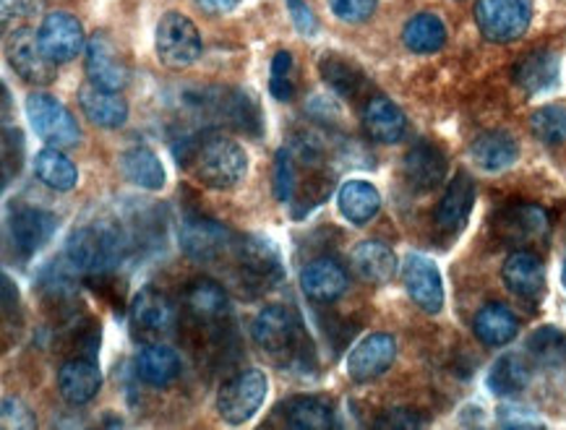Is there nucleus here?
Segmentation results:
<instances>
[{
	"mask_svg": "<svg viewBox=\"0 0 566 430\" xmlns=\"http://www.w3.org/2000/svg\"><path fill=\"white\" fill-rule=\"evenodd\" d=\"M6 57H9L11 69L29 84L45 86L55 78V63L45 55L40 34H34V29H13L6 38Z\"/></svg>",
	"mask_w": 566,
	"mask_h": 430,
	"instance_id": "obj_9",
	"label": "nucleus"
},
{
	"mask_svg": "<svg viewBox=\"0 0 566 430\" xmlns=\"http://www.w3.org/2000/svg\"><path fill=\"white\" fill-rule=\"evenodd\" d=\"M238 238L228 224L209 220V217H188L180 224V248L188 259L199 264H217V261L235 256Z\"/></svg>",
	"mask_w": 566,
	"mask_h": 430,
	"instance_id": "obj_5",
	"label": "nucleus"
},
{
	"mask_svg": "<svg viewBox=\"0 0 566 430\" xmlns=\"http://www.w3.org/2000/svg\"><path fill=\"white\" fill-rule=\"evenodd\" d=\"M402 42L410 53L431 55L439 53L447 42V27L437 13H418L402 29Z\"/></svg>",
	"mask_w": 566,
	"mask_h": 430,
	"instance_id": "obj_34",
	"label": "nucleus"
},
{
	"mask_svg": "<svg viewBox=\"0 0 566 430\" xmlns=\"http://www.w3.org/2000/svg\"><path fill=\"white\" fill-rule=\"evenodd\" d=\"M318 71H322L324 82L345 99L358 97L363 86H366V76H363V71L345 55L324 53L322 61H318Z\"/></svg>",
	"mask_w": 566,
	"mask_h": 430,
	"instance_id": "obj_35",
	"label": "nucleus"
},
{
	"mask_svg": "<svg viewBox=\"0 0 566 430\" xmlns=\"http://www.w3.org/2000/svg\"><path fill=\"white\" fill-rule=\"evenodd\" d=\"M339 214L353 224H368L379 214L381 196L368 180H347L337 193Z\"/></svg>",
	"mask_w": 566,
	"mask_h": 430,
	"instance_id": "obj_31",
	"label": "nucleus"
},
{
	"mask_svg": "<svg viewBox=\"0 0 566 430\" xmlns=\"http://www.w3.org/2000/svg\"><path fill=\"white\" fill-rule=\"evenodd\" d=\"M214 105V113H220L230 126L249 136H259L264 130V115L253 94L230 90V92H217V99H209Z\"/></svg>",
	"mask_w": 566,
	"mask_h": 430,
	"instance_id": "obj_27",
	"label": "nucleus"
},
{
	"mask_svg": "<svg viewBox=\"0 0 566 430\" xmlns=\"http://www.w3.org/2000/svg\"><path fill=\"white\" fill-rule=\"evenodd\" d=\"M55 228H57V217L50 214L45 209H32V207L17 209L11 214V224H9L13 251H17L21 259L34 256V253H38L40 248L53 238Z\"/></svg>",
	"mask_w": 566,
	"mask_h": 430,
	"instance_id": "obj_15",
	"label": "nucleus"
},
{
	"mask_svg": "<svg viewBox=\"0 0 566 430\" xmlns=\"http://www.w3.org/2000/svg\"><path fill=\"white\" fill-rule=\"evenodd\" d=\"M499 422L504 428H543V422L535 418L525 407H502L499 410Z\"/></svg>",
	"mask_w": 566,
	"mask_h": 430,
	"instance_id": "obj_48",
	"label": "nucleus"
},
{
	"mask_svg": "<svg viewBox=\"0 0 566 430\" xmlns=\"http://www.w3.org/2000/svg\"><path fill=\"white\" fill-rule=\"evenodd\" d=\"M475 203V183L468 172H457L449 183L447 193L441 196L439 209H437V224L439 230L460 232L470 220V211Z\"/></svg>",
	"mask_w": 566,
	"mask_h": 430,
	"instance_id": "obj_24",
	"label": "nucleus"
},
{
	"mask_svg": "<svg viewBox=\"0 0 566 430\" xmlns=\"http://www.w3.org/2000/svg\"><path fill=\"white\" fill-rule=\"evenodd\" d=\"M21 159H24V138L17 128L3 130V183H9L13 175L21 170Z\"/></svg>",
	"mask_w": 566,
	"mask_h": 430,
	"instance_id": "obj_43",
	"label": "nucleus"
},
{
	"mask_svg": "<svg viewBox=\"0 0 566 430\" xmlns=\"http://www.w3.org/2000/svg\"><path fill=\"white\" fill-rule=\"evenodd\" d=\"M186 311L199 326H220L230 318L232 305L222 284L214 280H196L186 287Z\"/></svg>",
	"mask_w": 566,
	"mask_h": 430,
	"instance_id": "obj_17",
	"label": "nucleus"
},
{
	"mask_svg": "<svg viewBox=\"0 0 566 430\" xmlns=\"http://www.w3.org/2000/svg\"><path fill=\"white\" fill-rule=\"evenodd\" d=\"M353 269L360 280L371 284H387L397 274L395 251L381 240H366L353 251Z\"/></svg>",
	"mask_w": 566,
	"mask_h": 430,
	"instance_id": "obj_29",
	"label": "nucleus"
},
{
	"mask_svg": "<svg viewBox=\"0 0 566 430\" xmlns=\"http://www.w3.org/2000/svg\"><path fill=\"white\" fill-rule=\"evenodd\" d=\"M558 76H562V57L554 50H533V53L522 55L512 71L514 84L527 94H543L554 90Z\"/></svg>",
	"mask_w": 566,
	"mask_h": 430,
	"instance_id": "obj_21",
	"label": "nucleus"
},
{
	"mask_svg": "<svg viewBox=\"0 0 566 430\" xmlns=\"http://www.w3.org/2000/svg\"><path fill=\"white\" fill-rule=\"evenodd\" d=\"M379 0H329V9L347 24H363L374 17Z\"/></svg>",
	"mask_w": 566,
	"mask_h": 430,
	"instance_id": "obj_44",
	"label": "nucleus"
},
{
	"mask_svg": "<svg viewBox=\"0 0 566 430\" xmlns=\"http://www.w3.org/2000/svg\"><path fill=\"white\" fill-rule=\"evenodd\" d=\"M86 76H90L92 84L111 92L126 90L130 82V69L126 57L118 53V48L105 34H94L86 42Z\"/></svg>",
	"mask_w": 566,
	"mask_h": 430,
	"instance_id": "obj_12",
	"label": "nucleus"
},
{
	"mask_svg": "<svg viewBox=\"0 0 566 430\" xmlns=\"http://www.w3.org/2000/svg\"><path fill=\"white\" fill-rule=\"evenodd\" d=\"M347 284H350V276H347V269L339 264L337 259H316L303 269L301 274V287L306 297L314 303H335L347 293Z\"/></svg>",
	"mask_w": 566,
	"mask_h": 430,
	"instance_id": "obj_18",
	"label": "nucleus"
},
{
	"mask_svg": "<svg viewBox=\"0 0 566 430\" xmlns=\"http://www.w3.org/2000/svg\"><path fill=\"white\" fill-rule=\"evenodd\" d=\"M527 349L535 363L546 368H558L566 363V334L556 326H543L527 339Z\"/></svg>",
	"mask_w": 566,
	"mask_h": 430,
	"instance_id": "obj_39",
	"label": "nucleus"
},
{
	"mask_svg": "<svg viewBox=\"0 0 566 430\" xmlns=\"http://www.w3.org/2000/svg\"><path fill=\"white\" fill-rule=\"evenodd\" d=\"M65 259L78 274L107 276L120 259L118 238L105 228H78L65 240Z\"/></svg>",
	"mask_w": 566,
	"mask_h": 430,
	"instance_id": "obj_3",
	"label": "nucleus"
},
{
	"mask_svg": "<svg viewBox=\"0 0 566 430\" xmlns=\"http://www.w3.org/2000/svg\"><path fill=\"white\" fill-rule=\"evenodd\" d=\"M475 337L489 347H504L517 337L520 324L514 313L502 303H489L475 313L473 318Z\"/></svg>",
	"mask_w": 566,
	"mask_h": 430,
	"instance_id": "obj_30",
	"label": "nucleus"
},
{
	"mask_svg": "<svg viewBox=\"0 0 566 430\" xmlns=\"http://www.w3.org/2000/svg\"><path fill=\"white\" fill-rule=\"evenodd\" d=\"M405 178L416 191H433L447 178V157L437 144L418 141L405 155Z\"/></svg>",
	"mask_w": 566,
	"mask_h": 430,
	"instance_id": "obj_23",
	"label": "nucleus"
},
{
	"mask_svg": "<svg viewBox=\"0 0 566 430\" xmlns=\"http://www.w3.org/2000/svg\"><path fill=\"white\" fill-rule=\"evenodd\" d=\"M40 0H3V24H9L17 17H29L38 11Z\"/></svg>",
	"mask_w": 566,
	"mask_h": 430,
	"instance_id": "obj_49",
	"label": "nucleus"
},
{
	"mask_svg": "<svg viewBox=\"0 0 566 430\" xmlns=\"http://www.w3.org/2000/svg\"><path fill=\"white\" fill-rule=\"evenodd\" d=\"M475 21L485 40L510 45L527 32L533 21V0H478Z\"/></svg>",
	"mask_w": 566,
	"mask_h": 430,
	"instance_id": "obj_6",
	"label": "nucleus"
},
{
	"mask_svg": "<svg viewBox=\"0 0 566 430\" xmlns=\"http://www.w3.org/2000/svg\"><path fill=\"white\" fill-rule=\"evenodd\" d=\"M426 420L418 418V412L412 410H387L379 420L374 422V428L381 430H410V428H423Z\"/></svg>",
	"mask_w": 566,
	"mask_h": 430,
	"instance_id": "obj_45",
	"label": "nucleus"
},
{
	"mask_svg": "<svg viewBox=\"0 0 566 430\" xmlns=\"http://www.w3.org/2000/svg\"><path fill=\"white\" fill-rule=\"evenodd\" d=\"M27 115L34 134H38L42 141H48V147H76L78 138H82V128H78V123L74 115H71L69 107L45 92L29 94Z\"/></svg>",
	"mask_w": 566,
	"mask_h": 430,
	"instance_id": "obj_7",
	"label": "nucleus"
},
{
	"mask_svg": "<svg viewBox=\"0 0 566 430\" xmlns=\"http://www.w3.org/2000/svg\"><path fill=\"white\" fill-rule=\"evenodd\" d=\"M155 50L159 63L170 71H184L201 57L205 42L196 24L184 13L170 11L159 19L157 32H155Z\"/></svg>",
	"mask_w": 566,
	"mask_h": 430,
	"instance_id": "obj_4",
	"label": "nucleus"
},
{
	"mask_svg": "<svg viewBox=\"0 0 566 430\" xmlns=\"http://www.w3.org/2000/svg\"><path fill=\"white\" fill-rule=\"evenodd\" d=\"M504 284L522 301H541L546 293V266L543 261L530 251H514L510 259L504 261L502 269Z\"/></svg>",
	"mask_w": 566,
	"mask_h": 430,
	"instance_id": "obj_20",
	"label": "nucleus"
},
{
	"mask_svg": "<svg viewBox=\"0 0 566 430\" xmlns=\"http://www.w3.org/2000/svg\"><path fill=\"white\" fill-rule=\"evenodd\" d=\"M405 290L410 301L426 313H439L444 308V282H441L439 266L431 259L412 253L402 266Z\"/></svg>",
	"mask_w": 566,
	"mask_h": 430,
	"instance_id": "obj_14",
	"label": "nucleus"
},
{
	"mask_svg": "<svg viewBox=\"0 0 566 430\" xmlns=\"http://www.w3.org/2000/svg\"><path fill=\"white\" fill-rule=\"evenodd\" d=\"M130 324L144 337H159L176 326V305L163 290L144 287L130 303Z\"/></svg>",
	"mask_w": 566,
	"mask_h": 430,
	"instance_id": "obj_16",
	"label": "nucleus"
},
{
	"mask_svg": "<svg viewBox=\"0 0 566 430\" xmlns=\"http://www.w3.org/2000/svg\"><path fill=\"white\" fill-rule=\"evenodd\" d=\"M363 130L376 144H397L408 130V118L389 97H371L363 107Z\"/></svg>",
	"mask_w": 566,
	"mask_h": 430,
	"instance_id": "obj_25",
	"label": "nucleus"
},
{
	"mask_svg": "<svg viewBox=\"0 0 566 430\" xmlns=\"http://www.w3.org/2000/svg\"><path fill=\"white\" fill-rule=\"evenodd\" d=\"M34 172H38V178L48 188H53V191H61V193L74 191L78 183L76 165L71 162V159L65 157L57 147H48L38 151V157H34Z\"/></svg>",
	"mask_w": 566,
	"mask_h": 430,
	"instance_id": "obj_36",
	"label": "nucleus"
},
{
	"mask_svg": "<svg viewBox=\"0 0 566 430\" xmlns=\"http://www.w3.org/2000/svg\"><path fill=\"white\" fill-rule=\"evenodd\" d=\"M530 128L538 141L556 147V144L566 141V107L562 105H546L541 111L530 115Z\"/></svg>",
	"mask_w": 566,
	"mask_h": 430,
	"instance_id": "obj_40",
	"label": "nucleus"
},
{
	"mask_svg": "<svg viewBox=\"0 0 566 430\" xmlns=\"http://www.w3.org/2000/svg\"><path fill=\"white\" fill-rule=\"evenodd\" d=\"M120 170L134 186L147 188V191H159L165 188V167L159 162V157L149 147H130L123 151L120 157Z\"/></svg>",
	"mask_w": 566,
	"mask_h": 430,
	"instance_id": "obj_33",
	"label": "nucleus"
},
{
	"mask_svg": "<svg viewBox=\"0 0 566 430\" xmlns=\"http://www.w3.org/2000/svg\"><path fill=\"white\" fill-rule=\"evenodd\" d=\"M496 232L506 243H527L548 235V214L538 203H514L496 220Z\"/></svg>",
	"mask_w": 566,
	"mask_h": 430,
	"instance_id": "obj_22",
	"label": "nucleus"
},
{
	"mask_svg": "<svg viewBox=\"0 0 566 430\" xmlns=\"http://www.w3.org/2000/svg\"><path fill=\"white\" fill-rule=\"evenodd\" d=\"M136 376L144 384L163 389V386H170L180 376V357L176 355V349L165 345L144 347L136 357Z\"/></svg>",
	"mask_w": 566,
	"mask_h": 430,
	"instance_id": "obj_32",
	"label": "nucleus"
},
{
	"mask_svg": "<svg viewBox=\"0 0 566 430\" xmlns=\"http://www.w3.org/2000/svg\"><path fill=\"white\" fill-rule=\"evenodd\" d=\"M78 105L86 118L99 128H120L128 120V105L118 92L103 90L97 84H84L78 90Z\"/></svg>",
	"mask_w": 566,
	"mask_h": 430,
	"instance_id": "obj_26",
	"label": "nucleus"
},
{
	"mask_svg": "<svg viewBox=\"0 0 566 430\" xmlns=\"http://www.w3.org/2000/svg\"><path fill=\"white\" fill-rule=\"evenodd\" d=\"M562 280H564V287H566V264H564V272H562Z\"/></svg>",
	"mask_w": 566,
	"mask_h": 430,
	"instance_id": "obj_51",
	"label": "nucleus"
},
{
	"mask_svg": "<svg viewBox=\"0 0 566 430\" xmlns=\"http://www.w3.org/2000/svg\"><path fill=\"white\" fill-rule=\"evenodd\" d=\"M176 157L178 165H184L201 186L217 188V191L235 188L249 172V157L241 144L222 134L186 138L180 141V149H176Z\"/></svg>",
	"mask_w": 566,
	"mask_h": 430,
	"instance_id": "obj_1",
	"label": "nucleus"
},
{
	"mask_svg": "<svg viewBox=\"0 0 566 430\" xmlns=\"http://www.w3.org/2000/svg\"><path fill=\"white\" fill-rule=\"evenodd\" d=\"M530 370L527 360L522 355H502L496 363H493L489 374V389L496 394V397H512V394H520L530 384Z\"/></svg>",
	"mask_w": 566,
	"mask_h": 430,
	"instance_id": "obj_37",
	"label": "nucleus"
},
{
	"mask_svg": "<svg viewBox=\"0 0 566 430\" xmlns=\"http://www.w3.org/2000/svg\"><path fill=\"white\" fill-rule=\"evenodd\" d=\"M103 386V374L92 357H74L57 370V391L71 407L90 405Z\"/></svg>",
	"mask_w": 566,
	"mask_h": 430,
	"instance_id": "obj_19",
	"label": "nucleus"
},
{
	"mask_svg": "<svg viewBox=\"0 0 566 430\" xmlns=\"http://www.w3.org/2000/svg\"><path fill=\"white\" fill-rule=\"evenodd\" d=\"M266 389H270V381H266V376L261 370H241V374L228 378L220 386L217 410L232 426H241V422L251 420L261 410V405L266 399Z\"/></svg>",
	"mask_w": 566,
	"mask_h": 430,
	"instance_id": "obj_8",
	"label": "nucleus"
},
{
	"mask_svg": "<svg viewBox=\"0 0 566 430\" xmlns=\"http://www.w3.org/2000/svg\"><path fill=\"white\" fill-rule=\"evenodd\" d=\"M235 261L241 272L249 276L253 284L261 287H274L285 276V266H282L280 248L264 235H245L238 240Z\"/></svg>",
	"mask_w": 566,
	"mask_h": 430,
	"instance_id": "obj_10",
	"label": "nucleus"
},
{
	"mask_svg": "<svg viewBox=\"0 0 566 430\" xmlns=\"http://www.w3.org/2000/svg\"><path fill=\"white\" fill-rule=\"evenodd\" d=\"M196 3H199L207 13H214V17H220V13H228V11L235 9L241 0H196Z\"/></svg>",
	"mask_w": 566,
	"mask_h": 430,
	"instance_id": "obj_50",
	"label": "nucleus"
},
{
	"mask_svg": "<svg viewBox=\"0 0 566 430\" xmlns=\"http://www.w3.org/2000/svg\"><path fill=\"white\" fill-rule=\"evenodd\" d=\"M251 337L259 349L290 368H314V345H311L301 316L287 305H266L251 324Z\"/></svg>",
	"mask_w": 566,
	"mask_h": 430,
	"instance_id": "obj_2",
	"label": "nucleus"
},
{
	"mask_svg": "<svg viewBox=\"0 0 566 430\" xmlns=\"http://www.w3.org/2000/svg\"><path fill=\"white\" fill-rule=\"evenodd\" d=\"M270 92L274 99L290 102L295 94V63L293 55L287 50H280L272 61V78H270Z\"/></svg>",
	"mask_w": 566,
	"mask_h": 430,
	"instance_id": "obj_42",
	"label": "nucleus"
},
{
	"mask_svg": "<svg viewBox=\"0 0 566 430\" xmlns=\"http://www.w3.org/2000/svg\"><path fill=\"white\" fill-rule=\"evenodd\" d=\"M470 157L485 172H502L517 162L520 147L506 130H489V134L475 138L473 147H470Z\"/></svg>",
	"mask_w": 566,
	"mask_h": 430,
	"instance_id": "obj_28",
	"label": "nucleus"
},
{
	"mask_svg": "<svg viewBox=\"0 0 566 430\" xmlns=\"http://www.w3.org/2000/svg\"><path fill=\"white\" fill-rule=\"evenodd\" d=\"M285 420L295 430H329L337 428L335 412L324 399L316 397H297L285 407Z\"/></svg>",
	"mask_w": 566,
	"mask_h": 430,
	"instance_id": "obj_38",
	"label": "nucleus"
},
{
	"mask_svg": "<svg viewBox=\"0 0 566 430\" xmlns=\"http://www.w3.org/2000/svg\"><path fill=\"white\" fill-rule=\"evenodd\" d=\"M272 188L280 203H293L297 188V162L293 149H280L277 157H274Z\"/></svg>",
	"mask_w": 566,
	"mask_h": 430,
	"instance_id": "obj_41",
	"label": "nucleus"
},
{
	"mask_svg": "<svg viewBox=\"0 0 566 430\" xmlns=\"http://www.w3.org/2000/svg\"><path fill=\"white\" fill-rule=\"evenodd\" d=\"M287 11H290V17H293V24L297 32H301L303 38H314L316 29H318L314 11H311L303 0H287Z\"/></svg>",
	"mask_w": 566,
	"mask_h": 430,
	"instance_id": "obj_47",
	"label": "nucleus"
},
{
	"mask_svg": "<svg viewBox=\"0 0 566 430\" xmlns=\"http://www.w3.org/2000/svg\"><path fill=\"white\" fill-rule=\"evenodd\" d=\"M397 357V342L391 334H368L347 355V376L358 384H368L384 376Z\"/></svg>",
	"mask_w": 566,
	"mask_h": 430,
	"instance_id": "obj_13",
	"label": "nucleus"
},
{
	"mask_svg": "<svg viewBox=\"0 0 566 430\" xmlns=\"http://www.w3.org/2000/svg\"><path fill=\"white\" fill-rule=\"evenodd\" d=\"M38 422H34L32 415L24 405L19 402V399H3V428H13V430H24V428H34Z\"/></svg>",
	"mask_w": 566,
	"mask_h": 430,
	"instance_id": "obj_46",
	"label": "nucleus"
},
{
	"mask_svg": "<svg viewBox=\"0 0 566 430\" xmlns=\"http://www.w3.org/2000/svg\"><path fill=\"white\" fill-rule=\"evenodd\" d=\"M40 45L53 63H69L82 53L86 45L82 21L65 11L48 13L40 27Z\"/></svg>",
	"mask_w": 566,
	"mask_h": 430,
	"instance_id": "obj_11",
	"label": "nucleus"
}]
</instances>
